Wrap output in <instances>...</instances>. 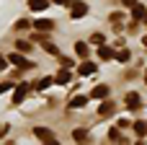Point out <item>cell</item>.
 <instances>
[{
	"label": "cell",
	"mask_w": 147,
	"mask_h": 145,
	"mask_svg": "<svg viewBox=\"0 0 147 145\" xmlns=\"http://www.w3.org/2000/svg\"><path fill=\"white\" fill-rule=\"evenodd\" d=\"M54 3H57V5H72L75 0H54Z\"/></svg>",
	"instance_id": "obj_25"
},
{
	"label": "cell",
	"mask_w": 147,
	"mask_h": 145,
	"mask_svg": "<svg viewBox=\"0 0 147 145\" xmlns=\"http://www.w3.org/2000/svg\"><path fill=\"white\" fill-rule=\"evenodd\" d=\"M8 62H10V65H16L18 70H28V67H31V62H28L21 52H10V54H8Z\"/></svg>",
	"instance_id": "obj_1"
},
{
	"label": "cell",
	"mask_w": 147,
	"mask_h": 145,
	"mask_svg": "<svg viewBox=\"0 0 147 145\" xmlns=\"http://www.w3.org/2000/svg\"><path fill=\"white\" fill-rule=\"evenodd\" d=\"M26 93H28V83H21V86L16 88V93H13V104H21V101L26 99Z\"/></svg>",
	"instance_id": "obj_8"
},
{
	"label": "cell",
	"mask_w": 147,
	"mask_h": 145,
	"mask_svg": "<svg viewBox=\"0 0 147 145\" xmlns=\"http://www.w3.org/2000/svg\"><path fill=\"white\" fill-rule=\"evenodd\" d=\"M129 57H132L129 49H119V52H116V60H119V62H129Z\"/></svg>",
	"instance_id": "obj_19"
},
{
	"label": "cell",
	"mask_w": 147,
	"mask_h": 145,
	"mask_svg": "<svg viewBox=\"0 0 147 145\" xmlns=\"http://www.w3.org/2000/svg\"><path fill=\"white\" fill-rule=\"evenodd\" d=\"M103 42H106L103 34H93V36H90V44H96V47H103Z\"/></svg>",
	"instance_id": "obj_20"
},
{
	"label": "cell",
	"mask_w": 147,
	"mask_h": 145,
	"mask_svg": "<svg viewBox=\"0 0 147 145\" xmlns=\"http://www.w3.org/2000/svg\"><path fill=\"white\" fill-rule=\"evenodd\" d=\"M10 88H13V83H10V80H8V83H0V93H5V91H10Z\"/></svg>",
	"instance_id": "obj_24"
},
{
	"label": "cell",
	"mask_w": 147,
	"mask_h": 145,
	"mask_svg": "<svg viewBox=\"0 0 147 145\" xmlns=\"http://www.w3.org/2000/svg\"><path fill=\"white\" fill-rule=\"evenodd\" d=\"M142 44H145V47H147V34H145V36H142Z\"/></svg>",
	"instance_id": "obj_29"
},
{
	"label": "cell",
	"mask_w": 147,
	"mask_h": 145,
	"mask_svg": "<svg viewBox=\"0 0 147 145\" xmlns=\"http://www.w3.org/2000/svg\"><path fill=\"white\" fill-rule=\"evenodd\" d=\"M109 138H111V140H121V135H119V127H111V130H109Z\"/></svg>",
	"instance_id": "obj_23"
},
{
	"label": "cell",
	"mask_w": 147,
	"mask_h": 145,
	"mask_svg": "<svg viewBox=\"0 0 147 145\" xmlns=\"http://www.w3.org/2000/svg\"><path fill=\"white\" fill-rule=\"evenodd\" d=\"M72 138H75V143H88V130H83V127H78L75 132H72Z\"/></svg>",
	"instance_id": "obj_15"
},
{
	"label": "cell",
	"mask_w": 147,
	"mask_h": 145,
	"mask_svg": "<svg viewBox=\"0 0 147 145\" xmlns=\"http://www.w3.org/2000/svg\"><path fill=\"white\" fill-rule=\"evenodd\" d=\"M98 57L101 60H111V57H116V52H111V47L103 44V47H98Z\"/></svg>",
	"instance_id": "obj_17"
},
{
	"label": "cell",
	"mask_w": 147,
	"mask_h": 145,
	"mask_svg": "<svg viewBox=\"0 0 147 145\" xmlns=\"http://www.w3.org/2000/svg\"><path fill=\"white\" fill-rule=\"evenodd\" d=\"M75 54H78L80 60H88V54H90V52H88V44H85V42H78V44H75Z\"/></svg>",
	"instance_id": "obj_10"
},
{
	"label": "cell",
	"mask_w": 147,
	"mask_h": 145,
	"mask_svg": "<svg viewBox=\"0 0 147 145\" xmlns=\"http://www.w3.org/2000/svg\"><path fill=\"white\" fill-rule=\"evenodd\" d=\"M88 104V96H75V99H70V109H83Z\"/></svg>",
	"instance_id": "obj_12"
},
{
	"label": "cell",
	"mask_w": 147,
	"mask_h": 145,
	"mask_svg": "<svg viewBox=\"0 0 147 145\" xmlns=\"http://www.w3.org/2000/svg\"><path fill=\"white\" fill-rule=\"evenodd\" d=\"M34 29H39L41 34H47V31L54 29V21L52 18H39V21H34Z\"/></svg>",
	"instance_id": "obj_5"
},
{
	"label": "cell",
	"mask_w": 147,
	"mask_h": 145,
	"mask_svg": "<svg viewBox=\"0 0 147 145\" xmlns=\"http://www.w3.org/2000/svg\"><path fill=\"white\" fill-rule=\"evenodd\" d=\"M145 83H147V70H145Z\"/></svg>",
	"instance_id": "obj_31"
},
{
	"label": "cell",
	"mask_w": 147,
	"mask_h": 145,
	"mask_svg": "<svg viewBox=\"0 0 147 145\" xmlns=\"http://www.w3.org/2000/svg\"><path fill=\"white\" fill-rule=\"evenodd\" d=\"M111 112H114V101H109V99H106V101L98 106V114H101V117H109Z\"/></svg>",
	"instance_id": "obj_13"
},
{
	"label": "cell",
	"mask_w": 147,
	"mask_h": 145,
	"mask_svg": "<svg viewBox=\"0 0 147 145\" xmlns=\"http://www.w3.org/2000/svg\"><path fill=\"white\" fill-rule=\"evenodd\" d=\"M70 78H72L70 67H62V70L57 73V78H54V83H59V86H67V83H70Z\"/></svg>",
	"instance_id": "obj_7"
},
{
	"label": "cell",
	"mask_w": 147,
	"mask_h": 145,
	"mask_svg": "<svg viewBox=\"0 0 147 145\" xmlns=\"http://www.w3.org/2000/svg\"><path fill=\"white\" fill-rule=\"evenodd\" d=\"M31 26H34V23H31L28 18H21V21L16 23V29H31Z\"/></svg>",
	"instance_id": "obj_22"
},
{
	"label": "cell",
	"mask_w": 147,
	"mask_h": 145,
	"mask_svg": "<svg viewBox=\"0 0 147 145\" xmlns=\"http://www.w3.org/2000/svg\"><path fill=\"white\" fill-rule=\"evenodd\" d=\"M34 135H36L41 143H49V140H54V132H52L49 127H34Z\"/></svg>",
	"instance_id": "obj_4"
},
{
	"label": "cell",
	"mask_w": 147,
	"mask_h": 145,
	"mask_svg": "<svg viewBox=\"0 0 147 145\" xmlns=\"http://www.w3.org/2000/svg\"><path fill=\"white\" fill-rule=\"evenodd\" d=\"M142 21H145V23H147V13H145V18H142Z\"/></svg>",
	"instance_id": "obj_30"
},
{
	"label": "cell",
	"mask_w": 147,
	"mask_h": 145,
	"mask_svg": "<svg viewBox=\"0 0 147 145\" xmlns=\"http://www.w3.org/2000/svg\"><path fill=\"white\" fill-rule=\"evenodd\" d=\"M145 13H147V8H145V5H140V3H137V5H132V18H134V21L145 18Z\"/></svg>",
	"instance_id": "obj_16"
},
{
	"label": "cell",
	"mask_w": 147,
	"mask_h": 145,
	"mask_svg": "<svg viewBox=\"0 0 147 145\" xmlns=\"http://www.w3.org/2000/svg\"><path fill=\"white\" fill-rule=\"evenodd\" d=\"M121 3H124V5H129V8H132V5H137V0H121Z\"/></svg>",
	"instance_id": "obj_26"
},
{
	"label": "cell",
	"mask_w": 147,
	"mask_h": 145,
	"mask_svg": "<svg viewBox=\"0 0 147 145\" xmlns=\"http://www.w3.org/2000/svg\"><path fill=\"white\" fill-rule=\"evenodd\" d=\"M52 83H54V78H41V80L36 83V91H47Z\"/></svg>",
	"instance_id": "obj_18"
},
{
	"label": "cell",
	"mask_w": 147,
	"mask_h": 145,
	"mask_svg": "<svg viewBox=\"0 0 147 145\" xmlns=\"http://www.w3.org/2000/svg\"><path fill=\"white\" fill-rule=\"evenodd\" d=\"M96 73H98V65H96V62H90V60H83V65L78 67V75H83V78L96 75Z\"/></svg>",
	"instance_id": "obj_2"
},
{
	"label": "cell",
	"mask_w": 147,
	"mask_h": 145,
	"mask_svg": "<svg viewBox=\"0 0 147 145\" xmlns=\"http://www.w3.org/2000/svg\"><path fill=\"white\" fill-rule=\"evenodd\" d=\"M44 145H59V143H57V140H49V143H44Z\"/></svg>",
	"instance_id": "obj_28"
},
{
	"label": "cell",
	"mask_w": 147,
	"mask_h": 145,
	"mask_svg": "<svg viewBox=\"0 0 147 145\" xmlns=\"http://www.w3.org/2000/svg\"><path fill=\"white\" fill-rule=\"evenodd\" d=\"M109 93H111V91H109V86H96V88L90 91V99H101V101H106V99H109Z\"/></svg>",
	"instance_id": "obj_6"
},
{
	"label": "cell",
	"mask_w": 147,
	"mask_h": 145,
	"mask_svg": "<svg viewBox=\"0 0 147 145\" xmlns=\"http://www.w3.org/2000/svg\"><path fill=\"white\" fill-rule=\"evenodd\" d=\"M28 8L31 10H47L49 8V0H28Z\"/></svg>",
	"instance_id": "obj_14"
},
{
	"label": "cell",
	"mask_w": 147,
	"mask_h": 145,
	"mask_svg": "<svg viewBox=\"0 0 147 145\" xmlns=\"http://www.w3.org/2000/svg\"><path fill=\"white\" fill-rule=\"evenodd\" d=\"M140 104H142V101H140V93H134V91L127 93V106H129V109H140Z\"/></svg>",
	"instance_id": "obj_11"
},
{
	"label": "cell",
	"mask_w": 147,
	"mask_h": 145,
	"mask_svg": "<svg viewBox=\"0 0 147 145\" xmlns=\"http://www.w3.org/2000/svg\"><path fill=\"white\" fill-rule=\"evenodd\" d=\"M85 13H88V5H85V3H80V0H75V3L70 5V16H72V18H83Z\"/></svg>",
	"instance_id": "obj_3"
},
{
	"label": "cell",
	"mask_w": 147,
	"mask_h": 145,
	"mask_svg": "<svg viewBox=\"0 0 147 145\" xmlns=\"http://www.w3.org/2000/svg\"><path fill=\"white\" fill-rule=\"evenodd\" d=\"M137 145H145V143H137Z\"/></svg>",
	"instance_id": "obj_32"
},
{
	"label": "cell",
	"mask_w": 147,
	"mask_h": 145,
	"mask_svg": "<svg viewBox=\"0 0 147 145\" xmlns=\"http://www.w3.org/2000/svg\"><path fill=\"white\" fill-rule=\"evenodd\" d=\"M5 65H8V60H3V57H0V70H5Z\"/></svg>",
	"instance_id": "obj_27"
},
{
	"label": "cell",
	"mask_w": 147,
	"mask_h": 145,
	"mask_svg": "<svg viewBox=\"0 0 147 145\" xmlns=\"http://www.w3.org/2000/svg\"><path fill=\"white\" fill-rule=\"evenodd\" d=\"M132 130H134V135H137V138H145V135H147V122H145V119L134 122V125H132Z\"/></svg>",
	"instance_id": "obj_9"
},
{
	"label": "cell",
	"mask_w": 147,
	"mask_h": 145,
	"mask_svg": "<svg viewBox=\"0 0 147 145\" xmlns=\"http://www.w3.org/2000/svg\"><path fill=\"white\" fill-rule=\"evenodd\" d=\"M16 47H18L21 52H31V42H26V39H21V42H16Z\"/></svg>",
	"instance_id": "obj_21"
}]
</instances>
